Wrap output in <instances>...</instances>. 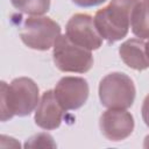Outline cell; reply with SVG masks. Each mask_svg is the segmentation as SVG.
<instances>
[{
	"instance_id": "6",
	"label": "cell",
	"mask_w": 149,
	"mask_h": 149,
	"mask_svg": "<svg viewBox=\"0 0 149 149\" xmlns=\"http://www.w3.org/2000/svg\"><path fill=\"white\" fill-rule=\"evenodd\" d=\"M65 35L73 43L90 51L97 50L102 45L104 38L94 24V19L88 14L78 13L72 15L66 23Z\"/></svg>"
},
{
	"instance_id": "11",
	"label": "cell",
	"mask_w": 149,
	"mask_h": 149,
	"mask_svg": "<svg viewBox=\"0 0 149 149\" xmlns=\"http://www.w3.org/2000/svg\"><path fill=\"white\" fill-rule=\"evenodd\" d=\"M130 28L139 38L149 36V0H139L132 13Z\"/></svg>"
},
{
	"instance_id": "17",
	"label": "cell",
	"mask_w": 149,
	"mask_h": 149,
	"mask_svg": "<svg viewBox=\"0 0 149 149\" xmlns=\"http://www.w3.org/2000/svg\"><path fill=\"white\" fill-rule=\"evenodd\" d=\"M146 52H147V56L149 59V36L147 37V42H146Z\"/></svg>"
},
{
	"instance_id": "16",
	"label": "cell",
	"mask_w": 149,
	"mask_h": 149,
	"mask_svg": "<svg viewBox=\"0 0 149 149\" xmlns=\"http://www.w3.org/2000/svg\"><path fill=\"white\" fill-rule=\"evenodd\" d=\"M143 148H149V135H147L144 137V142H143Z\"/></svg>"
},
{
	"instance_id": "15",
	"label": "cell",
	"mask_w": 149,
	"mask_h": 149,
	"mask_svg": "<svg viewBox=\"0 0 149 149\" xmlns=\"http://www.w3.org/2000/svg\"><path fill=\"white\" fill-rule=\"evenodd\" d=\"M106 0H72V2L79 7H94L104 3Z\"/></svg>"
},
{
	"instance_id": "8",
	"label": "cell",
	"mask_w": 149,
	"mask_h": 149,
	"mask_svg": "<svg viewBox=\"0 0 149 149\" xmlns=\"http://www.w3.org/2000/svg\"><path fill=\"white\" fill-rule=\"evenodd\" d=\"M134 126L133 115L122 108H109L101 114L99 120L101 134L113 142H120L130 136Z\"/></svg>"
},
{
	"instance_id": "7",
	"label": "cell",
	"mask_w": 149,
	"mask_h": 149,
	"mask_svg": "<svg viewBox=\"0 0 149 149\" xmlns=\"http://www.w3.org/2000/svg\"><path fill=\"white\" fill-rule=\"evenodd\" d=\"M54 92L64 111H74L87 101L90 87L86 79L68 76L59 79Z\"/></svg>"
},
{
	"instance_id": "14",
	"label": "cell",
	"mask_w": 149,
	"mask_h": 149,
	"mask_svg": "<svg viewBox=\"0 0 149 149\" xmlns=\"http://www.w3.org/2000/svg\"><path fill=\"white\" fill-rule=\"evenodd\" d=\"M141 114H142V119H143L146 126L149 127V94L144 98V100H143V102H142Z\"/></svg>"
},
{
	"instance_id": "12",
	"label": "cell",
	"mask_w": 149,
	"mask_h": 149,
	"mask_svg": "<svg viewBox=\"0 0 149 149\" xmlns=\"http://www.w3.org/2000/svg\"><path fill=\"white\" fill-rule=\"evenodd\" d=\"M13 7L28 15H43L50 9V0H10Z\"/></svg>"
},
{
	"instance_id": "1",
	"label": "cell",
	"mask_w": 149,
	"mask_h": 149,
	"mask_svg": "<svg viewBox=\"0 0 149 149\" xmlns=\"http://www.w3.org/2000/svg\"><path fill=\"white\" fill-rule=\"evenodd\" d=\"M1 121L5 122L14 115L27 116L38 105V86L28 77H19L7 84L0 83Z\"/></svg>"
},
{
	"instance_id": "13",
	"label": "cell",
	"mask_w": 149,
	"mask_h": 149,
	"mask_svg": "<svg viewBox=\"0 0 149 149\" xmlns=\"http://www.w3.org/2000/svg\"><path fill=\"white\" fill-rule=\"evenodd\" d=\"M56 148V143L54 142V139L51 135L47 134V133H38L31 137H29L26 143H24V148Z\"/></svg>"
},
{
	"instance_id": "3",
	"label": "cell",
	"mask_w": 149,
	"mask_h": 149,
	"mask_svg": "<svg viewBox=\"0 0 149 149\" xmlns=\"http://www.w3.org/2000/svg\"><path fill=\"white\" fill-rule=\"evenodd\" d=\"M135 95L134 81L123 72L108 73L99 83V99L107 108L127 109L133 106Z\"/></svg>"
},
{
	"instance_id": "4",
	"label": "cell",
	"mask_w": 149,
	"mask_h": 149,
	"mask_svg": "<svg viewBox=\"0 0 149 149\" xmlns=\"http://www.w3.org/2000/svg\"><path fill=\"white\" fill-rule=\"evenodd\" d=\"M52 59L62 72L85 73L93 65L92 52L73 43L66 35H59L52 49Z\"/></svg>"
},
{
	"instance_id": "9",
	"label": "cell",
	"mask_w": 149,
	"mask_h": 149,
	"mask_svg": "<svg viewBox=\"0 0 149 149\" xmlns=\"http://www.w3.org/2000/svg\"><path fill=\"white\" fill-rule=\"evenodd\" d=\"M64 109L59 105L52 90L45 91L35 111V123L45 130H52L61 126Z\"/></svg>"
},
{
	"instance_id": "10",
	"label": "cell",
	"mask_w": 149,
	"mask_h": 149,
	"mask_svg": "<svg viewBox=\"0 0 149 149\" xmlns=\"http://www.w3.org/2000/svg\"><path fill=\"white\" fill-rule=\"evenodd\" d=\"M119 55L122 62L137 71L149 68V59L146 52V42L142 38H130L119 47Z\"/></svg>"
},
{
	"instance_id": "2",
	"label": "cell",
	"mask_w": 149,
	"mask_h": 149,
	"mask_svg": "<svg viewBox=\"0 0 149 149\" xmlns=\"http://www.w3.org/2000/svg\"><path fill=\"white\" fill-rule=\"evenodd\" d=\"M139 0H111L94 15V24L107 43H115L127 36L132 13Z\"/></svg>"
},
{
	"instance_id": "5",
	"label": "cell",
	"mask_w": 149,
	"mask_h": 149,
	"mask_svg": "<svg viewBox=\"0 0 149 149\" xmlns=\"http://www.w3.org/2000/svg\"><path fill=\"white\" fill-rule=\"evenodd\" d=\"M61 35V26L48 16H29L21 28V41L30 49L45 51L54 47Z\"/></svg>"
}]
</instances>
